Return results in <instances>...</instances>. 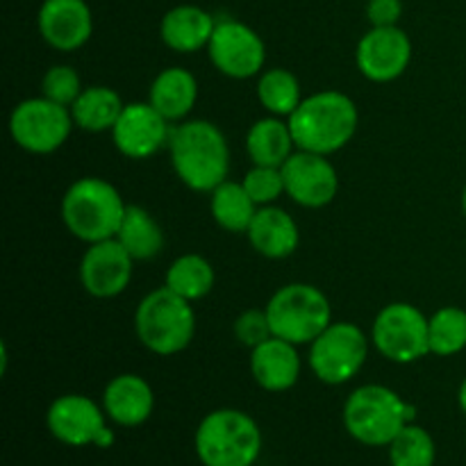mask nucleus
Masks as SVG:
<instances>
[{"mask_svg":"<svg viewBox=\"0 0 466 466\" xmlns=\"http://www.w3.org/2000/svg\"><path fill=\"white\" fill-rule=\"evenodd\" d=\"M171 164L177 177L198 194H212L228 180L230 148L214 123L185 121L171 130Z\"/></svg>","mask_w":466,"mask_h":466,"instance_id":"nucleus-1","label":"nucleus"},{"mask_svg":"<svg viewBox=\"0 0 466 466\" xmlns=\"http://www.w3.org/2000/svg\"><path fill=\"white\" fill-rule=\"evenodd\" d=\"M360 114L353 100L341 91H319L303 98L289 116L296 148L332 155L344 148L358 130Z\"/></svg>","mask_w":466,"mask_h":466,"instance_id":"nucleus-2","label":"nucleus"},{"mask_svg":"<svg viewBox=\"0 0 466 466\" xmlns=\"http://www.w3.org/2000/svg\"><path fill=\"white\" fill-rule=\"evenodd\" d=\"M126 209L116 187L103 177H80L68 187L62 200L64 226L86 244L114 239Z\"/></svg>","mask_w":466,"mask_h":466,"instance_id":"nucleus-3","label":"nucleus"},{"mask_svg":"<svg viewBox=\"0 0 466 466\" xmlns=\"http://www.w3.org/2000/svg\"><path fill=\"white\" fill-rule=\"evenodd\" d=\"M417 410L405 403L394 390L364 385L349 396L344 405V426L353 440L364 446H390Z\"/></svg>","mask_w":466,"mask_h":466,"instance_id":"nucleus-4","label":"nucleus"},{"mask_svg":"<svg viewBox=\"0 0 466 466\" xmlns=\"http://www.w3.org/2000/svg\"><path fill=\"white\" fill-rule=\"evenodd\" d=\"M196 455L205 466H253L262 453V432L239 410H214L196 431Z\"/></svg>","mask_w":466,"mask_h":466,"instance_id":"nucleus-5","label":"nucleus"},{"mask_svg":"<svg viewBox=\"0 0 466 466\" xmlns=\"http://www.w3.org/2000/svg\"><path fill=\"white\" fill-rule=\"evenodd\" d=\"M135 330L141 344L155 355L182 353L196 335V314L191 300L168 287L150 291L135 312Z\"/></svg>","mask_w":466,"mask_h":466,"instance_id":"nucleus-6","label":"nucleus"},{"mask_svg":"<svg viewBox=\"0 0 466 466\" xmlns=\"http://www.w3.org/2000/svg\"><path fill=\"white\" fill-rule=\"evenodd\" d=\"M273 337L294 346L312 344L332 323V308L319 287L291 282L271 296L267 308Z\"/></svg>","mask_w":466,"mask_h":466,"instance_id":"nucleus-7","label":"nucleus"},{"mask_svg":"<svg viewBox=\"0 0 466 466\" xmlns=\"http://www.w3.org/2000/svg\"><path fill=\"white\" fill-rule=\"evenodd\" d=\"M369 355V339L355 323H330L309 344V367L326 385H344L360 373Z\"/></svg>","mask_w":466,"mask_h":466,"instance_id":"nucleus-8","label":"nucleus"},{"mask_svg":"<svg viewBox=\"0 0 466 466\" xmlns=\"http://www.w3.org/2000/svg\"><path fill=\"white\" fill-rule=\"evenodd\" d=\"M73 126L76 121H73L71 107L53 103L46 96L23 100L9 116L12 139L23 150L35 155H50L62 148L71 137Z\"/></svg>","mask_w":466,"mask_h":466,"instance_id":"nucleus-9","label":"nucleus"},{"mask_svg":"<svg viewBox=\"0 0 466 466\" xmlns=\"http://www.w3.org/2000/svg\"><path fill=\"white\" fill-rule=\"evenodd\" d=\"M371 341L378 353L399 364H412L431 355L428 319L410 303H391L378 312Z\"/></svg>","mask_w":466,"mask_h":466,"instance_id":"nucleus-10","label":"nucleus"},{"mask_svg":"<svg viewBox=\"0 0 466 466\" xmlns=\"http://www.w3.org/2000/svg\"><path fill=\"white\" fill-rule=\"evenodd\" d=\"M209 59L228 77L246 80L262 71L267 48L258 32L241 21H218L208 44Z\"/></svg>","mask_w":466,"mask_h":466,"instance_id":"nucleus-11","label":"nucleus"},{"mask_svg":"<svg viewBox=\"0 0 466 466\" xmlns=\"http://www.w3.org/2000/svg\"><path fill=\"white\" fill-rule=\"evenodd\" d=\"M282 177H285L287 196L309 209L326 208L335 200L339 189V177L335 167L328 162V155L308 153V150H296L282 164Z\"/></svg>","mask_w":466,"mask_h":466,"instance_id":"nucleus-12","label":"nucleus"},{"mask_svg":"<svg viewBox=\"0 0 466 466\" xmlns=\"http://www.w3.org/2000/svg\"><path fill=\"white\" fill-rule=\"evenodd\" d=\"M412 59V41L399 25L371 27L360 39L355 62L371 82H391L403 76Z\"/></svg>","mask_w":466,"mask_h":466,"instance_id":"nucleus-13","label":"nucleus"},{"mask_svg":"<svg viewBox=\"0 0 466 466\" xmlns=\"http://www.w3.org/2000/svg\"><path fill=\"white\" fill-rule=\"evenodd\" d=\"M112 139L118 153L127 159H146L164 148L171 139L168 121L150 103L126 105L112 127Z\"/></svg>","mask_w":466,"mask_h":466,"instance_id":"nucleus-14","label":"nucleus"},{"mask_svg":"<svg viewBox=\"0 0 466 466\" xmlns=\"http://www.w3.org/2000/svg\"><path fill=\"white\" fill-rule=\"evenodd\" d=\"M132 262L135 259L116 239L89 244L80 262L82 287L96 299H114L130 285Z\"/></svg>","mask_w":466,"mask_h":466,"instance_id":"nucleus-15","label":"nucleus"},{"mask_svg":"<svg viewBox=\"0 0 466 466\" xmlns=\"http://www.w3.org/2000/svg\"><path fill=\"white\" fill-rule=\"evenodd\" d=\"M107 412L100 410L91 399L82 394H66L59 396L46 414L50 435L66 446H89L98 441L103 431L107 428L105 423Z\"/></svg>","mask_w":466,"mask_h":466,"instance_id":"nucleus-16","label":"nucleus"},{"mask_svg":"<svg viewBox=\"0 0 466 466\" xmlns=\"http://www.w3.org/2000/svg\"><path fill=\"white\" fill-rule=\"evenodd\" d=\"M36 25L50 48L73 53L91 39L94 14L85 0H44Z\"/></svg>","mask_w":466,"mask_h":466,"instance_id":"nucleus-17","label":"nucleus"},{"mask_svg":"<svg viewBox=\"0 0 466 466\" xmlns=\"http://www.w3.org/2000/svg\"><path fill=\"white\" fill-rule=\"evenodd\" d=\"M155 396L148 382L137 373H121L105 387L103 410L114 423L123 428H137L153 414Z\"/></svg>","mask_w":466,"mask_h":466,"instance_id":"nucleus-18","label":"nucleus"},{"mask_svg":"<svg viewBox=\"0 0 466 466\" xmlns=\"http://www.w3.org/2000/svg\"><path fill=\"white\" fill-rule=\"evenodd\" d=\"M250 373L267 391H287L299 382L300 358L291 341L271 337L250 350Z\"/></svg>","mask_w":466,"mask_h":466,"instance_id":"nucleus-19","label":"nucleus"},{"mask_svg":"<svg viewBox=\"0 0 466 466\" xmlns=\"http://www.w3.org/2000/svg\"><path fill=\"white\" fill-rule=\"evenodd\" d=\"M246 237H248L250 246L268 259L289 258L299 248L300 241V232L294 218L285 209L273 208V205L255 212Z\"/></svg>","mask_w":466,"mask_h":466,"instance_id":"nucleus-20","label":"nucleus"},{"mask_svg":"<svg viewBox=\"0 0 466 466\" xmlns=\"http://www.w3.org/2000/svg\"><path fill=\"white\" fill-rule=\"evenodd\" d=\"M214 27H217V21L209 12L196 5H177L164 14L159 35L164 44L176 53H196L200 48H208Z\"/></svg>","mask_w":466,"mask_h":466,"instance_id":"nucleus-21","label":"nucleus"},{"mask_svg":"<svg viewBox=\"0 0 466 466\" xmlns=\"http://www.w3.org/2000/svg\"><path fill=\"white\" fill-rule=\"evenodd\" d=\"M196 100H198V82L187 68H164L150 85L148 103L168 123L182 121L194 109Z\"/></svg>","mask_w":466,"mask_h":466,"instance_id":"nucleus-22","label":"nucleus"},{"mask_svg":"<svg viewBox=\"0 0 466 466\" xmlns=\"http://www.w3.org/2000/svg\"><path fill=\"white\" fill-rule=\"evenodd\" d=\"M294 148L296 141L289 123L280 121V116L259 118L246 137L248 157L258 167L282 168V164L294 155Z\"/></svg>","mask_w":466,"mask_h":466,"instance_id":"nucleus-23","label":"nucleus"},{"mask_svg":"<svg viewBox=\"0 0 466 466\" xmlns=\"http://www.w3.org/2000/svg\"><path fill=\"white\" fill-rule=\"evenodd\" d=\"M114 239L130 253L135 262L153 259L164 248V232L159 223L139 205H127L121 228Z\"/></svg>","mask_w":466,"mask_h":466,"instance_id":"nucleus-24","label":"nucleus"},{"mask_svg":"<svg viewBox=\"0 0 466 466\" xmlns=\"http://www.w3.org/2000/svg\"><path fill=\"white\" fill-rule=\"evenodd\" d=\"M121 96L109 86H89L82 89L77 100L73 103L71 114L77 127L86 132H105L116 126L118 116L123 114Z\"/></svg>","mask_w":466,"mask_h":466,"instance_id":"nucleus-25","label":"nucleus"},{"mask_svg":"<svg viewBox=\"0 0 466 466\" xmlns=\"http://www.w3.org/2000/svg\"><path fill=\"white\" fill-rule=\"evenodd\" d=\"M258 205L250 198L244 185L226 180L212 191V200H209V209L212 217L223 230L228 232H246L250 221H253Z\"/></svg>","mask_w":466,"mask_h":466,"instance_id":"nucleus-26","label":"nucleus"},{"mask_svg":"<svg viewBox=\"0 0 466 466\" xmlns=\"http://www.w3.org/2000/svg\"><path fill=\"white\" fill-rule=\"evenodd\" d=\"M214 268L205 258L196 253H187L177 258L167 271V285L171 291L187 300H200L212 291Z\"/></svg>","mask_w":466,"mask_h":466,"instance_id":"nucleus-27","label":"nucleus"},{"mask_svg":"<svg viewBox=\"0 0 466 466\" xmlns=\"http://www.w3.org/2000/svg\"><path fill=\"white\" fill-rule=\"evenodd\" d=\"M258 98L273 116H291L303 103L299 80L287 68H268L259 76Z\"/></svg>","mask_w":466,"mask_h":466,"instance_id":"nucleus-28","label":"nucleus"},{"mask_svg":"<svg viewBox=\"0 0 466 466\" xmlns=\"http://www.w3.org/2000/svg\"><path fill=\"white\" fill-rule=\"evenodd\" d=\"M428 337H431V353L440 358L462 353L466 349V309L441 308L428 319Z\"/></svg>","mask_w":466,"mask_h":466,"instance_id":"nucleus-29","label":"nucleus"},{"mask_svg":"<svg viewBox=\"0 0 466 466\" xmlns=\"http://www.w3.org/2000/svg\"><path fill=\"white\" fill-rule=\"evenodd\" d=\"M437 446L431 432L408 423L390 444L391 466H435Z\"/></svg>","mask_w":466,"mask_h":466,"instance_id":"nucleus-30","label":"nucleus"},{"mask_svg":"<svg viewBox=\"0 0 466 466\" xmlns=\"http://www.w3.org/2000/svg\"><path fill=\"white\" fill-rule=\"evenodd\" d=\"M241 185L248 191L250 198L255 200V205H262V208H267L273 200L280 198L282 194H287L282 168L276 167H258V164H255V167L246 173Z\"/></svg>","mask_w":466,"mask_h":466,"instance_id":"nucleus-31","label":"nucleus"},{"mask_svg":"<svg viewBox=\"0 0 466 466\" xmlns=\"http://www.w3.org/2000/svg\"><path fill=\"white\" fill-rule=\"evenodd\" d=\"M41 91L53 103L64 105V107H73L77 96L82 94L80 76L73 71L71 66H53L46 71L44 82H41Z\"/></svg>","mask_w":466,"mask_h":466,"instance_id":"nucleus-32","label":"nucleus"},{"mask_svg":"<svg viewBox=\"0 0 466 466\" xmlns=\"http://www.w3.org/2000/svg\"><path fill=\"white\" fill-rule=\"evenodd\" d=\"M235 335L250 350L258 349L267 339H271L273 330L267 309H246L244 314H239L235 321Z\"/></svg>","mask_w":466,"mask_h":466,"instance_id":"nucleus-33","label":"nucleus"},{"mask_svg":"<svg viewBox=\"0 0 466 466\" xmlns=\"http://www.w3.org/2000/svg\"><path fill=\"white\" fill-rule=\"evenodd\" d=\"M403 3L400 0H369L367 18L373 27H391L400 21Z\"/></svg>","mask_w":466,"mask_h":466,"instance_id":"nucleus-34","label":"nucleus"},{"mask_svg":"<svg viewBox=\"0 0 466 466\" xmlns=\"http://www.w3.org/2000/svg\"><path fill=\"white\" fill-rule=\"evenodd\" d=\"M458 400H460V408H462V412L466 414V378L462 380V385H460V394H458Z\"/></svg>","mask_w":466,"mask_h":466,"instance_id":"nucleus-35","label":"nucleus"},{"mask_svg":"<svg viewBox=\"0 0 466 466\" xmlns=\"http://www.w3.org/2000/svg\"><path fill=\"white\" fill-rule=\"evenodd\" d=\"M462 212H464V217H466V187H464V191H462Z\"/></svg>","mask_w":466,"mask_h":466,"instance_id":"nucleus-36","label":"nucleus"}]
</instances>
